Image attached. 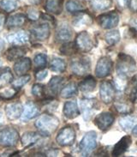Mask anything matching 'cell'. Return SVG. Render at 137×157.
Here are the masks:
<instances>
[{
    "label": "cell",
    "instance_id": "obj_51",
    "mask_svg": "<svg viewBox=\"0 0 137 157\" xmlns=\"http://www.w3.org/2000/svg\"><path fill=\"white\" fill-rule=\"evenodd\" d=\"M0 65H1V62H0Z\"/></svg>",
    "mask_w": 137,
    "mask_h": 157
},
{
    "label": "cell",
    "instance_id": "obj_10",
    "mask_svg": "<svg viewBox=\"0 0 137 157\" xmlns=\"http://www.w3.org/2000/svg\"><path fill=\"white\" fill-rule=\"evenodd\" d=\"M99 94L102 101L106 104H109L113 101V98L115 95V89L111 82L106 81L103 82L100 85Z\"/></svg>",
    "mask_w": 137,
    "mask_h": 157
},
{
    "label": "cell",
    "instance_id": "obj_18",
    "mask_svg": "<svg viewBox=\"0 0 137 157\" xmlns=\"http://www.w3.org/2000/svg\"><path fill=\"white\" fill-rule=\"evenodd\" d=\"M42 134H39L36 132H25L21 138V144L23 147H30L32 145L37 144L39 141L41 139Z\"/></svg>",
    "mask_w": 137,
    "mask_h": 157
},
{
    "label": "cell",
    "instance_id": "obj_13",
    "mask_svg": "<svg viewBox=\"0 0 137 157\" xmlns=\"http://www.w3.org/2000/svg\"><path fill=\"white\" fill-rule=\"evenodd\" d=\"M39 113V107L34 104V102L28 101L23 108V113L21 114V119L23 121H28L30 119H34Z\"/></svg>",
    "mask_w": 137,
    "mask_h": 157
},
{
    "label": "cell",
    "instance_id": "obj_29",
    "mask_svg": "<svg viewBox=\"0 0 137 157\" xmlns=\"http://www.w3.org/2000/svg\"><path fill=\"white\" fill-rule=\"evenodd\" d=\"M61 96L63 98H70L73 97L77 94V86L74 82H70L64 87L61 90Z\"/></svg>",
    "mask_w": 137,
    "mask_h": 157
},
{
    "label": "cell",
    "instance_id": "obj_19",
    "mask_svg": "<svg viewBox=\"0 0 137 157\" xmlns=\"http://www.w3.org/2000/svg\"><path fill=\"white\" fill-rule=\"evenodd\" d=\"M32 35L38 40H46L50 36V27L48 24H41L32 30Z\"/></svg>",
    "mask_w": 137,
    "mask_h": 157
},
{
    "label": "cell",
    "instance_id": "obj_50",
    "mask_svg": "<svg viewBox=\"0 0 137 157\" xmlns=\"http://www.w3.org/2000/svg\"><path fill=\"white\" fill-rule=\"evenodd\" d=\"M29 1L31 2V3H34V4H35V3H38L39 0H29Z\"/></svg>",
    "mask_w": 137,
    "mask_h": 157
},
{
    "label": "cell",
    "instance_id": "obj_39",
    "mask_svg": "<svg viewBox=\"0 0 137 157\" xmlns=\"http://www.w3.org/2000/svg\"><path fill=\"white\" fill-rule=\"evenodd\" d=\"M17 89L13 88H9V89H4V90L0 91V98L4 100H9L13 98L17 94Z\"/></svg>",
    "mask_w": 137,
    "mask_h": 157
},
{
    "label": "cell",
    "instance_id": "obj_34",
    "mask_svg": "<svg viewBox=\"0 0 137 157\" xmlns=\"http://www.w3.org/2000/svg\"><path fill=\"white\" fill-rule=\"evenodd\" d=\"M78 50L76 43L68 42L64 44L62 47H60V52L65 56H71L75 54Z\"/></svg>",
    "mask_w": 137,
    "mask_h": 157
},
{
    "label": "cell",
    "instance_id": "obj_28",
    "mask_svg": "<svg viewBox=\"0 0 137 157\" xmlns=\"http://www.w3.org/2000/svg\"><path fill=\"white\" fill-rule=\"evenodd\" d=\"M66 9L68 12L75 13L84 10L85 6L80 0H68L66 4Z\"/></svg>",
    "mask_w": 137,
    "mask_h": 157
},
{
    "label": "cell",
    "instance_id": "obj_40",
    "mask_svg": "<svg viewBox=\"0 0 137 157\" xmlns=\"http://www.w3.org/2000/svg\"><path fill=\"white\" fill-rule=\"evenodd\" d=\"M27 16H28V18L29 20H31V21H37L39 18V17H40V13H39L38 10L31 7V8L28 10Z\"/></svg>",
    "mask_w": 137,
    "mask_h": 157
},
{
    "label": "cell",
    "instance_id": "obj_14",
    "mask_svg": "<svg viewBox=\"0 0 137 157\" xmlns=\"http://www.w3.org/2000/svg\"><path fill=\"white\" fill-rule=\"evenodd\" d=\"M7 40L10 44L15 46H21L28 42L29 35L24 31H18L17 33L9 34L7 36Z\"/></svg>",
    "mask_w": 137,
    "mask_h": 157
},
{
    "label": "cell",
    "instance_id": "obj_4",
    "mask_svg": "<svg viewBox=\"0 0 137 157\" xmlns=\"http://www.w3.org/2000/svg\"><path fill=\"white\" fill-rule=\"evenodd\" d=\"M97 146V135L95 132L86 133L80 143V150L84 156H88Z\"/></svg>",
    "mask_w": 137,
    "mask_h": 157
},
{
    "label": "cell",
    "instance_id": "obj_17",
    "mask_svg": "<svg viewBox=\"0 0 137 157\" xmlns=\"http://www.w3.org/2000/svg\"><path fill=\"white\" fill-rule=\"evenodd\" d=\"M80 105L83 113V119L87 121L92 116V113L95 107L96 101L95 100H92V99H83L80 102Z\"/></svg>",
    "mask_w": 137,
    "mask_h": 157
},
{
    "label": "cell",
    "instance_id": "obj_27",
    "mask_svg": "<svg viewBox=\"0 0 137 157\" xmlns=\"http://www.w3.org/2000/svg\"><path fill=\"white\" fill-rule=\"evenodd\" d=\"M26 53V50L21 47H12L6 52V58L9 61L20 59Z\"/></svg>",
    "mask_w": 137,
    "mask_h": 157
},
{
    "label": "cell",
    "instance_id": "obj_25",
    "mask_svg": "<svg viewBox=\"0 0 137 157\" xmlns=\"http://www.w3.org/2000/svg\"><path fill=\"white\" fill-rule=\"evenodd\" d=\"M114 106H115L116 110L123 114H128L133 111L132 103L127 101H124V100L117 101L114 103Z\"/></svg>",
    "mask_w": 137,
    "mask_h": 157
},
{
    "label": "cell",
    "instance_id": "obj_46",
    "mask_svg": "<svg viewBox=\"0 0 137 157\" xmlns=\"http://www.w3.org/2000/svg\"><path fill=\"white\" fill-rule=\"evenodd\" d=\"M131 83H132L133 87H137V74L136 75H135L134 77L132 78Z\"/></svg>",
    "mask_w": 137,
    "mask_h": 157
},
{
    "label": "cell",
    "instance_id": "obj_47",
    "mask_svg": "<svg viewBox=\"0 0 137 157\" xmlns=\"http://www.w3.org/2000/svg\"><path fill=\"white\" fill-rule=\"evenodd\" d=\"M4 45H5V44H4V40L0 39V52L3 51V49H4Z\"/></svg>",
    "mask_w": 137,
    "mask_h": 157
},
{
    "label": "cell",
    "instance_id": "obj_37",
    "mask_svg": "<svg viewBox=\"0 0 137 157\" xmlns=\"http://www.w3.org/2000/svg\"><path fill=\"white\" fill-rule=\"evenodd\" d=\"M31 79V77L29 75H22L20 76L19 78H17L16 80H14L12 82V86L15 89H19L22 88L25 84H27Z\"/></svg>",
    "mask_w": 137,
    "mask_h": 157
},
{
    "label": "cell",
    "instance_id": "obj_32",
    "mask_svg": "<svg viewBox=\"0 0 137 157\" xmlns=\"http://www.w3.org/2000/svg\"><path fill=\"white\" fill-rule=\"evenodd\" d=\"M64 82V78L61 77H54L51 78L49 83H48V87L53 94L58 93V91L61 89L62 85Z\"/></svg>",
    "mask_w": 137,
    "mask_h": 157
},
{
    "label": "cell",
    "instance_id": "obj_35",
    "mask_svg": "<svg viewBox=\"0 0 137 157\" xmlns=\"http://www.w3.org/2000/svg\"><path fill=\"white\" fill-rule=\"evenodd\" d=\"M105 40L110 46H114L117 43L119 42L120 34L117 30H111L110 32H107L105 35Z\"/></svg>",
    "mask_w": 137,
    "mask_h": 157
},
{
    "label": "cell",
    "instance_id": "obj_49",
    "mask_svg": "<svg viewBox=\"0 0 137 157\" xmlns=\"http://www.w3.org/2000/svg\"><path fill=\"white\" fill-rule=\"evenodd\" d=\"M3 123H4V118H3V114L0 113V125Z\"/></svg>",
    "mask_w": 137,
    "mask_h": 157
},
{
    "label": "cell",
    "instance_id": "obj_11",
    "mask_svg": "<svg viewBox=\"0 0 137 157\" xmlns=\"http://www.w3.org/2000/svg\"><path fill=\"white\" fill-rule=\"evenodd\" d=\"M113 122H114V117L110 113H102L98 116H96L94 119V124L101 131L107 130L113 124Z\"/></svg>",
    "mask_w": 137,
    "mask_h": 157
},
{
    "label": "cell",
    "instance_id": "obj_2",
    "mask_svg": "<svg viewBox=\"0 0 137 157\" xmlns=\"http://www.w3.org/2000/svg\"><path fill=\"white\" fill-rule=\"evenodd\" d=\"M136 69L135 61L130 56L120 53L117 62V72L122 78L129 77Z\"/></svg>",
    "mask_w": 137,
    "mask_h": 157
},
{
    "label": "cell",
    "instance_id": "obj_31",
    "mask_svg": "<svg viewBox=\"0 0 137 157\" xmlns=\"http://www.w3.org/2000/svg\"><path fill=\"white\" fill-rule=\"evenodd\" d=\"M14 81V76L9 70H5L0 73V89L6 87L9 83H12Z\"/></svg>",
    "mask_w": 137,
    "mask_h": 157
},
{
    "label": "cell",
    "instance_id": "obj_9",
    "mask_svg": "<svg viewBox=\"0 0 137 157\" xmlns=\"http://www.w3.org/2000/svg\"><path fill=\"white\" fill-rule=\"evenodd\" d=\"M76 45L79 50L84 52L91 51L94 47V43L92 41L91 36L86 31L81 32L77 34L76 39Z\"/></svg>",
    "mask_w": 137,
    "mask_h": 157
},
{
    "label": "cell",
    "instance_id": "obj_26",
    "mask_svg": "<svg viewBox=\"0 0 137 157\" xmlns=\"http://www.w3.org/2000/svg\"><path fill=\"white\" fill-rule=\"evenodd\" d=\"M95 87H96V81L92 77H87L78 85L79 89L84 93H88V92L94 91L95 89Z\"/></svg>",
    "mask_w": 137,
    "mask_h": 157
},
{
    "label": "cell",
    "instance_id": "obj_12",
    "mask_svg": "<svg viewBox=\"0 0 137 157\" xmlns=\"http://www.w3.org/2000/svg\"><path fill=\"white\" fill-rule=\"evenodd\" d=\"M23 106L21 103L15 102V103H9L5 106V113L9 119L15 120L20 118L23 113Z\"/></svg>",
    "mask_w": 137,
    "mask_h": 157
},
{
    "label": "cell",
    "instance_id": "obj_23",
    "mask_svg": "<svg viewBox=\"0 0 137 157\" xmlns=\"http://www.w3.org/2000/svg\"><path fill=\"white\" fill-rule=\"evenodd\" d=\"M56 36L59 41H68L72 37V30L67 24H62L57 30Z\"/></svg>",
    "mask_w": 137,
    "mask_h": 157
},
{
    "label": "cell",
    "instance_id": "obj_41",
    "mask_svg": "<svg viewBox=\"0 0 137 157\" xmlns=\"http://www.w3.org/2000/svg\"><path fill=\"white\" fill-rule=\"evenodd\" d=\"M44 90H45V88L43 85L36 83V84H34L32 88V94L36 97H40L44 94Z\"/></svg>",
    "mask_w": 137,
    "mask_h": 157
},
{
    "label": "cell",
    "instance_id": "obj_7",
    "mask_svg": "<svg viewBox=\"0 0 137 157\" xmlns=\"http://www.w3.org/2000/svg\"><path fill=\"white\" fill-rule=\"evenodd\" d=\"M70 67L73 73H75L77 76H84L89 72L90 71V62L87 59L79 58L72 60Z\"/></svg>",
    "mask_w": 137,
    "mask_h": 157
},
{
    "label": "cell",
    "instance_id": "obj_5",
    "mask_svg": "<svg viewBox=\"0 0 137 157\" xmlns=\"http://www.w3.org/2000/svg\"><path fill=\"white\" fill-rule=\"evenodd\" d=\"M76 140V132L71 126H66L60 130L56 137L57 143L60 146H70Z\"/></svg>",
    "mask_w": 137,
    "mask_h": 157
},
{
    "label": "cell",
    "instance_id": "obj_20",
    "mask_svg": "<svg viewBox=\"0 0 137 157\" xmlns=\"http://www.w3.org/2000/svg\"><path fill=\"white\" fill-rule=\"evenodd\" d=\"M64 114L67 119H73L80 114L77 103L75 101H67L64 106Z\"/></svg>",
    "mask_w": 137,
    "mask_h": 157
},
{
    "label": "cell",
    "instance_id": "obj_6",
    "mask_svg": "<svg viewBox=\"0 0 137 157\" xmlns=\"http://www.w3.org/2000/svg\"><path fill=\"white\" fill-rule=\"evenodd\" d=\"M98 25L105 29H111L115 28L119 22V16L115 11L103 14L97 18Z\"/></svg>",
    "mask_w": 137,
    "mask_h": 157
},
{
    "label": "cell",
    "instance_id": "obj_42",
    "mask_svg": "<svg viewBox=\"0 0 137 157\" xmlns=\"http://www.w3.org/2000/svg\"><path fill=\"white\" fill-rule=\"evenodd\" d=\"M47 76H48V71L46 70L39 71L38 72H36V74H35V77L38 81H42L44 79H46Z\"/></svg>",
    "mask_w": 137,
    "mask_h": 157
},
{
    "label": "cell",
    "instance_id": "obj_48",
    "mask_svg": "<svg viewBox=\"0 0 137 157\" xmlns=\"http://www.w3.org/2000/svg\"><path fill=\"white\" fill-rule=\"evenodd\" d=\"M132 135L135 136V137H137V125L135 127H134V129H133Z\"/></svg>",
    "mask_w": 137,
    "mask_h": 157
},
{
    "label": "cell",
    "instance_id": "obj_3",
    "mask_svg": "<svg viewBox=\"0 0 137 157\" xmlns=\"http://www.w3.org/2000/svg\"><path fill=\"white\" fill-rule=\"evenodd\" d=\"M19 141V133L15 128H5L0 132V146L14 147Z\"/></svg>",
    "mask_w": 137,
    "mask_h": 157
},
{
    "label": "cell",
    "instance_id": "obj_21",
    "mask_svg": "<svg viewBox=\"0 0 137 157\" xmlns=\"http://www.w3.org/2000/svg\"><path fill=\"white\" fill-rule=\"evenodd\" d=\"M63 0H46V10L47 12L59 15L63 9Z\"/></svg>",
    "mask_w": 137,
    "mask_h": 157
},
{
    "label": "cell",
    "instance_id": "obj_38",
    "mask_svg": "<svg viewBox=\"0 0 137 157\" xmlns=\"http://www.w3.org/2000/svg\"><path fill=\"white\" fill-rule=\"evenodd\" d=\"M34 64L37 68H43L47 64V57L44 53H39L34 57Z\"/></svg>",
    "mask_w": 137,
    "mask_h": 157
},
{
    "label": "cell",
    "instance_id": "obj_33",
    "mask_svg": "<svg viewBox=\"0 0 137 157\" xmlns=\"http://www.w3.org/2000/svg\"><path fill=\"white\" fill-rule=\"evenodd\" d=\"M136 119L130 115H126L123 118H121L119 120V124L121 127L124 129V131H128L134 127V124L135 123Z\"/></svg>",
    "mask_w": 137,
    "mask_h": 157
},
{
    "label": "cell",
    "instance_id": "obj_44",
    "mask_svg": "<svg viewBox=\"0 0 137 157\" xmlns=\"http://www.w3.org/2000/svg\"><path fill=\"white\" fill-rule=\"evenodd\" d=\"M5 20H6V17L4 13L0 12V31L3 29L4 23H5Z\"/></svg>",
    "mask_w": 137,
    "mask_h": 157
},
{
    "label": "cell",
    "instance_id": "obj_36",
    "mask_svg": "<svg viewBox=\"0 0 137 157\" xmlns=\"http://www.w3.org/2000/svg\"><path fill=\"white\" fill-rule=\"evenodd\" d=\"M50 68L51 71H53L55 72H63L65 71L66 64L64 60L61 59H54L51 62Z\"/></svg>",
    "mask_w": 137,
    "mask_h": 157
},
{
    "label": "cell",
    "instance_id": "obj_43",
    "mask_svg": "<svg viewBox=\"0 0 137 157\" xmlns=\"http://www.w3.org/2000/svg\"><path fill=\"white\" fill-rule=\"evenodd\" d=\"M130 100L131 101H137V87H132L131 92H130Z\"/></svg>",
    "mask_w": 137,
    "mask_h": 157
},
{
    "label": "cell",
    "instance_id": "obj_16",
    "mask_svg": "<svg viewBox=\"0 0 137 157\" xmlns=\"http://www.w3.org/2000/svg\"><path fill=\"white\" fill-rule=\"evenodd\" d=\"M131 144V138L128 136L121 138L118 143H117L112 150V156H119L128 149Z\"/></svg>",
    "mask_w": 137,
    "mask_h": 157
},
{
    "label": "cell",
    "instance_id": "obj_24",
    "mask_svg": "<svg viewBox=\"0 0 137 157\" xmlns=\"http://www.w3.org/2000/svg\"><path fill=\"white\" fill-rule=\"evenodd\" d=\"M90 5L94 10L103 11L111 8L112 0H90Z\"/></svg>",
    "mask_w": 137,
    "mask_h": 157
},
{
    "label": "cell",
    "instance_id": "obj_1",
    "mask_svg": "<svg viewBox=\"0 0 137 157\" xmlns=\"http://www.w3.org/2000/svg\"><path fill=\"white\" fill-rule=\"evenodd\" d=\"M35 126L39 133L44 136H49L57 130L59 125V121L55 116L51 114H43L35 121Z\"/></svg>",
    "mask_w": 137,
    "mask_h": 157
},
{
    "label": "cell",
    "instance_id": "obj_45",
    "mask_svg": "<svg viewBox=\"0 0 137 157\" xmlns=\"http://www.w3.org/2000/svg\"><path fill=\"white\" fill-rule=\"evenodd\" d=\"M129 6L130 9L132 10L133 11L136 12L137 11V0H131L129 3Z\"/></svg>",
    "mask_w": 137,
    "mask_h": 157
},
{
    "label": "cell",
    "instance_id": "obj_22",
    "mask_svg": "<svg viewBox=\"0 0 137 157\" xmlns=\"http://www.w3.org/2000/svg\"><path fill=\"white\" fill-rule=\"evenodd\" d=\"M27 17L23 14H15L9 17L6 21V25L9 28H17L24 25Z\"/></svg>",
    "mask_w": 137,
    "mask_h": 157
},
{
    "label": "cell",
    "instance_id": "obj_30",
    "mask_svg": "<svg viewBox=\"0 0 137 157\" xmlns=\"http://www.w3.org/2000/svg\"><path fill=\"white\" fill-rule=\"evenodd\" d=\"M19 6V0H0V8L6 12H11Z\"/></svg>",
    "mask_w": 137,
    "mask_h": 157
},
{
    "label": "cell",
    "instance_id": "obj_15",
    "mask_svg": "<svg viewBox=\"0 0 137 157\" xmlns=\"http://www.w3.org/2000/svg\"><path fill=\"white\" fill-rule=\"evenodd\" d=\"M31 68V60L29 58H21L14 64V71L17 76L26 75Z\"/></svg>",
    "mask_w": 137,
    "mask_h": 157
},
{
    "label": "cell",
    "instance_id": "obj_8",
    "mask_svg": "<svg viewBox=\"0 0 137 157\" xmlns=\"http://www.w3.org/2000/svg\"><path fill=\"white\" fill-rule=\"evenodd\" d=\"M112 69V61L108 57H104L98 60L96 68L95 74L98 78H105L111 74Z\"/></svg>",
    "mask_w": 137,
    "mask_h": 157
}]
</instances>
